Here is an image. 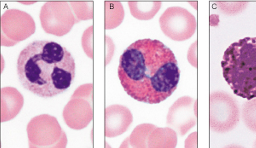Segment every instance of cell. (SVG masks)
<instances>
[{
	"instance_id": "obj_3",
	"label": "cell",
	"mask_w": 256,
	"mask_h": 148,
	"mask_svg": "<svg viewBox=\"0 0 256 148\" xmlns=\"http://www.w3.org/2000/svg\"><path fill=\"white\" fill-rule=\"evenodd\" d=\"M223 75L236 96L256 97V38H245L226 50L222 62Z\"/></svg>"
},
{
	"instance_id": "obj_1",
	"label": "cell",
	"mask_w": 256,
	"mask_h": 148,
	"mask_svg": "<svg viewBox=\"0 0 256 148\" xmlns=\"http://www.w3.org/2000/svg\"><path fill=\"white\" fill-rule=\"evenodd\" d=\"M118 75L131 97L158 104L174 93L180 71L174 53L168 47L156 39H140L120 56Z\"/></svg>"
},
{
	"instance_id": "obj_8",
	"label": "cell",
	"mask_w": 256,
	"mask_h": 148,
	"mask_svg": "<svg viewBox=\"0 0 256 148\" xmlns=\"http://www.w3.org/2000/svg\"><path fill=\"white\" fill-rule=\"evenodd\" d=\"M132 122L131 111L122 105H113L105 110V136L116 137L128 131Z\"/></svg>"
},
{
	"instance_id": "obj_11",
	"label": "cell",
	"mask_w": 256,
	"mask_h": 148,
	"mask_svg": "<svg viewBox=\"0 0 256 148\" xmlns=\"http://www.w3.org/2000/svg\"><path fill=\"white\" fill-rule=\"evenodd\" d=\"M242 117L248 128L256 132V97L245 103Z\"/></svg>"
},
{
	"instance_id": "obj_5",
	"label": "cell",
	"mask_w": 256,
	"mask_h": 148,
	"mask_svg": "<svg viewBox=\"0 0 256 148\" xmlns=\"http://www.w3.org/2000/svg\"><path fill=\"white\" fill-rule=\"evenodd\" d=\"M160 28L164 34L174 41H186L195 34L196 19L187 9L172 7L160 18Z\"/></svg>"
},
{
	"instance_id": "obj_10",
	"label": "cell",
	"mask_w": 256,
	"mask_h": 148,
	"mask_svg": "<svg viewBox=\"0 0 256 148\" xmlns=\"http://www.w3.org/2000/svg\"><path fill=\"white\" fill-rule=\"evenodd\" d=\"M132 15L138 20H148L158 14L160 2H129Z\"/></svg>"
},
{
	"instance_id": "obj_6",
	"label": "cell",
	"mask_w": 256,
	"mask_h": 148,
	"mask_svg": "<svg viewBox=\"0 0 256 148\" xmlns=\"http://www.w3.org/2000/svg\"><path fill=\"white\" fill-rule=\"evenodd\" d=\"M41 23L50 34L64 36L73 28L76 19L66 2H50L41 9Z\"/></svg>"
},
{
	"instance_id": "obj_4",
	"label": "cell",
	"mask_w": 256,
	"mask_h": 148,
	"mask_svg": "<svg viewBox=\"0 0 256 148\" xmlns=\"http://www.w3.org/2000/svg\"><path fill=\"white\" fill-rule=\"evenodd\" d=\"M210 108V125L212 131L226 133L238 124L240 113L236 101L224 91L211 94Z\"/></svg>"
},
{
	"instance_id": "obj_2",
	"label": "cell",
	"mask_w": 256,
	"mask_h": 148,
	"mask_svg": "<svg viewBox=\"0 0 256 148\" xmlns=\"http://www.w3.org/2000/svg\"><path fill=\"white\" fill-rule=\"evenodd\" d=\"M18 74L26 90L50 98L67 90L76 78V61L65 47L56 42L34 41L20 52Z\"/></svg>"
},
{
	"instance_id": "obj_7",
	"label": "cell",
	"mask_w": 256,
	"mask_h": 148,
	"mask_svg": "<svg viewBox=\"0 0 256 148\" xmlns=\"http://www.w3.org/2000/svg\"><path fill=\"white\" fill-rule=\"evenodd\" d=\"M196 100L190 96H184L178 99L169 110L168 124L181 136H184L196 125Z\"/></svg>"
},
{
	"instance_id": "obj_9",
	"label": "cell",
	"mask_w": 256,
	"mask_h": 148,
	"mask_svg": "<svg viewBox=\"0 0 256 148\" xmlns=\"http://www.w3.org/2000/svg\"><path fill=\"white\" fill-rule=\"evenodd\" d=\"M24 97L14 88L2 89V122L14 119L24 106Z\"/></svg>"
}]
</instances>
